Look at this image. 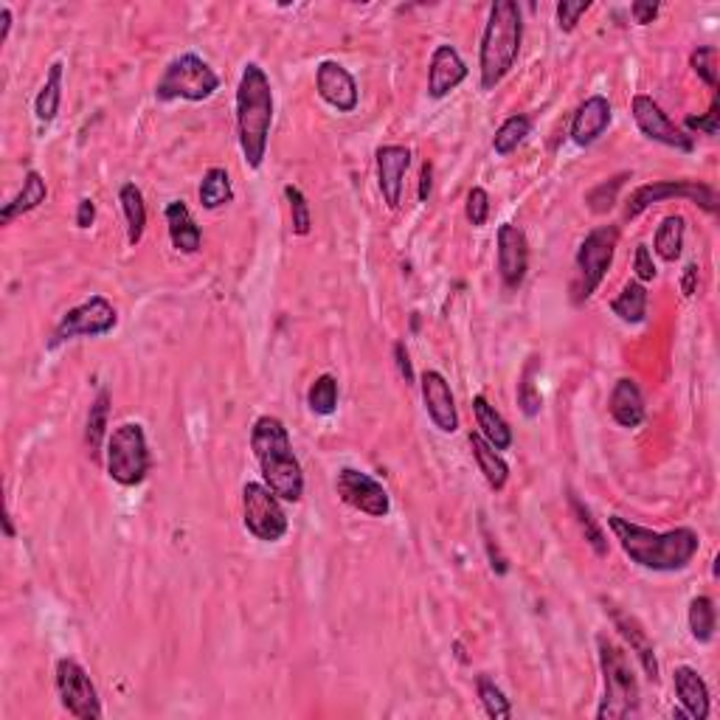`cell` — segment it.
<instances>
[{
    "label": "cell",
    "instance_id": "cell-1",
    "mask_svg": "<svg viewBox=\"0 0 720 720\" xmlns=\"http://www.w3.org/2000/svg\"><path fill=\"white\" fill-rule=\"evenodd\" d=\"M608 526L619 540L622 552L647 571H684L692 563V557L698 555L701 538L690 526H678L670 532H653L647 526H639L622 518L611 515Z\"/></svg>",
    "mask_w": 720,
    "mask_h": 720
},
{
    "label": "cell",
    "instance_id": "cell-2",
    "mask_svg": "<svg viewBox=\"0 0 720 720\" xmlns=\"http://www.w3.org/2000/svg\"><path fill=\"white\" fill-rule=\"evenodd\" d=\"M270 124H273V88L268 74L248 62L237 85V138L245 164L259 169L268 155Z\"/></svg>",
    "mask_w": 720,
    "mask_h": 720
},
{
    "label": "cell",
    "instance_id": "cell-3",
    "mask_svg": "<svg viewBox=\"0 0 720 720\" xmlns=\"http://www.w3.org/2000/svg\"><path fill=\"white\" fill-rule=\"evenodd\" d=\"M251 450H254L262 479L282 501L296 504L304 495V473L293 453V442L285 422L279 417H259L251 428Z\"/></svg>",
    "mask_w": 720,
    "mask_h": 720
},
{
    "label": "cell",
    "instance_id": "cell-4",
    "mask_svg": "<svg viewBox=\"0 0 720 720\" xmlns=\"http://www.w3.org/2000/svg\"><path fill=\"white\" fill-rule=\"evenodd\" d=\"M521 43H524V20H521L518 3L495 0L481 34V90H495V85L510 74L521 54Z\"/></svg>",
    "mask_w": 720,
    "mask_h": 720
},
{
    "label": "cell",
    "instance_id": "cell-5",
    "mask_svg": "<svg viewBox=\"0 0 720 720\" xmlns=\"http://www.w3.org/2000/svg\"><path fill=\"white\" fill-rule=\"evenodd\" d=\"M597 650H600L602 681H605V698L597 709V718H636L639 715V678H636L628 653L608 636L597 639Z\"/></svg>",
    "mask_w": 720,
    "mask_h": 720
},
{
    "label": "cell",
    "instance_id": "cell-6",
    "mask_svg": "<svg viewBox=\"0 0 720 720\" xmlns=\"http://www.w3.org/2000/svg\"><path fill=\"white\" fill-rule=\"evenodd\" d=\"M220 88V76L214 74L209 62L197 54H180L166 65L164 76L155 85L158 102H206Z\"/></svg>",
    "mask_w": 720,
    "mask_h": 720
},
{
    "label": "cell",
    "instance_id": "cell-7",
    "mask_svg": "<svg viewBox=\"0 0 720 720\" xmlns=\"http://www.w3.org/2000/svg\"><path fill=\"white\" fill-rule=\"evenodd\" d=\"M616 242H619V228L616 225H600L594 231L585 234V240L580 242L577 248V256H574V285H571V293H574V304H583L588 301L597 287L602 285L605 273L611 268L616 254Z\"/></svg>",
    "mask_w": 720,
    "mask_h": 720
},
{
    "label": "cell",
    "instance_id": "cell-8",
    "mask_svg": "<svg viewBox=\"0 0 720 720\" xmlns=\"http://www.w3.org/2000/svg\"><path fill=\"white\" fill-rule=\"evenodd\" d=\"M150 473V448L141 422H124L107 436V476L121 487H135Z\"/></svg>",
    "mask_w": 720,
    "mask_h": 720
},
{
    "label": "cell",
    "instance_id": "cell-9",
    "mask_svg": "<svg viewBox=\"0 0 720 720\" xmlns=\"http://www.w3.org/2000/svg\"><path fill=\"white\" fill-rule=\"evenodd\" d=\"M242 524L262 543H276L290 529V521L282 510V498L259 481H248L242 487Z\"/></svg>",
    "mask_w": 720,
    "mask_h": 720
},
{
    "label": "cell",
    "instance_id": "cell-10",
    "mask_svg": "<svg viewBox=\"0 0 720 720\" xmlns=\"http://www.w3.org/2000/svg\"><path fill=\"white\" fill-rule=\"evenodd\" d=\"M116 324H119L116 307L105 296H90L88 301H82L79 307L62 315V321L57 324L51 341H48V349H57L65 341H74V338H82V335H88V338L107 335V332L116 330Z\"/></svg>",
    "mask_w": 720,
    "mask_h": 720
},
{
    "label": "cell",
    "instance_id": "cell-11",
    "mask_svg": "<svg viewBox=\"0 0 720 720\" xmlns=\"http://www.w3.org/2000/svg\"><path fill=\"white\" fill-rule=\"evenodd\" d=\"M57 692H60L62 706L68 709V715H74L79 720H99L102 712V701H99V692L90 681L88 670L74 659H60L57 661Z\"/></svg>",
    "mask_w": 720,
    "mask_h": 720
},
{
    "label": "cell",
    "instance_id": "cell-12",
    "mask_svg": "<svg viewBox=\"0 0 720 720\" xmlns=\"http://www.w3.org/2000/svg\"><path fill=\"white\" fill-rule=\"evenodd\" d=\"M673 197H684V200H690V203H695V206H701V209L706 211L718 209V195H715V189L706 186V183H698V180H656V183L639 186V189L633 192L625 217L633 220V217H639V214L650 209V206L664 203V200H673Z\"/></svg>",
    "mask_w": 720,
    "mask_h": 720
},
{
    "label": "cell",
    "instance_id": "cell-13",
    "mask_svg": "<svg viewBox=\"0 0 720 720\" xmlns=\"http://www.w3.org/2000/svg\"><path fill=\"white\" fill-rule=\"evenodd\" d=\"M335 490L341 495V501L349 504L352 510L372 515V518H386L391 512V498L386 487L369 473L355 470V467H344L335 479Z\"/></svg>",
    "mask_w": 720,
    "mask_h": 720
},
{
    "label": "cell",
    "instance_id": "cell-14",
    "mask_svg": "<svg viewBox=\"0 0 720 720\" xmlns=\"http://www.w3.org/2000/svg\"><path fill=\"white\" fill-rule=\"evenodd\" d=\"M630 113H633L636 127H639L642 135H647L650 141H659L664 147H670V150H678V152L695 150L692 135L684 133L675 121L667 119V113L661 110L659 102H653V96H645V93L633 96Z\"/></svg>",
    "mask_w": 720,
    "mask_h": 720
},
{
    "label": "cell",
    "instance_id": "cell-15",
    "mask_svg": "<svg viewBox=\"0 0 720 720\" xmlns=\"http://www.w3.org/2000/svg\"><path fill=\"white\" fill-rule=\"evenodd\" d=\"M498 273L501 282L510 290H518L524 285L526 270H529V242L526 234L518 225L504 223L498 225Z\"/></svg>",
    "mask_w": 720,
    "mask_h": 720
},
{
    "label": "cell",
    "instance_id": "cell-16",
    "mask_svg": "<svg viewBox=\"0 0 720 720\" xmlns=\"http://www.w3.org/2000/svg\"><path fill=\"white\" fill-rule=\"evenodd\" d=\"M315 88L318 96L338 113H352L358 107V82L341 62H321L315 71Z\"/></svg>",
    "mask_w": 720,
    "mask_h": 720
},
{
    "label": "cell",
    "instance_id": "cell-17",
    "mask_svg": "<svg viewBox=\"0 0 720 720\" xmlns=\"http://www.w3.org/2000/svg\"><path fill=\"white\" fill-rule=\"evenodd\" d=\"M422 389V403L425 411L442 434H453L459 428V411H456V400H453V391L445 377L439 375L436 369H425L420 380Z\"/></svg>",
    "mask_w": 720,
    "mask_h": 720
},
{
    "label": "cell",
    "instance_id": "cell-18",
    "mask_svg": "<svg viewBox=\"0 0 720 720\" xmlns=\"http://www.w3.org/2000/svg\"><path fill=\"white\" fill-rule=\"evenodd\" d=\"M377 186L389 209H400L403 203L405 172L411 166V150L400 144H386L377 150Z\"/></svg>",
    "mask_w": 720,
    "mask_h": 720
},
{
    "label": "cell",
    "instance_id": "cell-19",
    "mask_svg": "<svg viewBox=\"0 0 720 720\" xmlns=\"http://www.w3.org/2000/svg\"><path fill=\"white\" fill-rule=\"evenodd\" d=\"M605 605H608L605 611L611 614L616 630L622 633V639H625L630 645V650L636 653V659L642 664V670H645L647 678H650L653 684H659V659H656V647L650 642L647 630L639 625V619H633V616L625 614V611H619V608L611 605L608 600H605Z\"/></svg>",
    "mask_w": 720,
    "mask_h": 720
},
{
    "label": "cell",
    "instance_id": "cell-20",
    "mask_svg": "<svg viewBox=\"0 0 720 720\" xmlns=\"http://www.w3.org/2000/svg\"><path fill=\"white\" fill-rule=\"evenodd\" d=\"M467 79V65L453 45H436L428 68V96L442 99Z\"/></svg>",
    "mask_w": 720,
    "mask_h": 720
},
{
    "label": "cell",
    "instance_id": "cell-21",
    "mask_svg": "<svg viewBox=\"0 0 720 720\" xmlns=\"http://www.w3.org/2000/svg\"><path fill=\"white\" fill-rule=\"evenodd\" d=\"M611 127V102L605 96H588L571 119V141L577 147H591Z\"/></svg>",
    "mask_w": 720,
    "mask_h": 720
},
{
    "label": "cell",
    "instance_id": "cell-22",
    "mask_svg": "<svg viewBox=\"0 0 720 720\" xmlns=\"http://www.w3.org/2000/svg\"><path fill=\"white\" fill-rule=\"evenodd\" d=\"M673 687L678 701H681V709L687 712V718H709V687H706L704 678L698 675V670H692L687 664H684V667H675Z\"/></svg>",
    "mask_w": 720,
    "mask_h": 720
},
{
    "label": "cell",
    "instance_id": "cell-23",
    "mask_svg": "<svg viewBox=\"0 0 720 720\" xmlns=\"http://www.w3.org/2000/svg\"><path fill=\"white\" fill-rule=\"evenodd\" d=\"M166 228H169V240L175 245V251L180 254H197L200 245H203V231L195 223L192 211L183 200H172L164 211Z\"/></svg>",
    "mask_w": 720,
    "mask_h": 720
},
{
    "label": "cell",
    "instance_id": "cell-24",
    "mask_svg": "<svg viewBox=\"0 0 720 720\" xmlns=\"http://www.w3.org/2000/svg\"><path fill=\"white\" fill-rule=\"evenodd\" d=\"M608 411L616 425H622V428H639L645 422V397H642V389L636 386V380H630V377L616 380L611 400H608Z\"/></svg>",
    "mask_w": 720,
    "mask_h": 720
},
{
    "label": "cell",
    "instance_id": "cell-25",
    "mask_svg": "<svg viewBox=\"0 0 720 720\" xmlns=\"http://www.w3.org/2000/svg\"><path fill=\"white\" fill-rule=\"evenodd\" d=\"M45 197H48V186H45V178L37 172V169H29L26 178H23V189L17 192L15 200H9L3 209H0V223L12 225L17 217L29 214L37 206H43Z\"/></svg>",
    "mask_w": 720,
    "mask_h": 720
},
{
    "label": "cell",
    "instance_id": "cell-26",
    "mask_svg": "<svg viewBox=\"0 0 720 720\" xmlns=\"http://www.w3.org/2000/svg\"><path fill=\"white\" fill-rule=\"evenodd\" d=\"M473 414H476V422H479V434L484 436L495 450L510 448L512 428L507 425V420L495 411V405H490V400H487L484 394L473 397Z\"/></svg>",
    "mask_w": 720,
    "mask_h": 720
},
{
    "label": "cell",
    "instance_id": "cell-27",
    "mask_svg": "<svg viewBox=\"0 0 720 720\" xmlns=\"http://www.w3.org/2000/svg\"><path fill=\"white\" fill-rule=\"evenodd\" d=\"M470 450H473V459H476V465L484 473L487 484L493 490H504V484L510 479V465L501 459V453L481 434H470Z\"/></svg>",
    "mask_w": 720,
    "mask_h": 720
},
{
    "label": "cell",
    "instance_id": "cell-28",
    "mask_svg": "<svg viewBox=\"0 0 720 720\" xmlns=\"http://www.w3.org/2000/svg\"><path fill=\"white\" fill-rule=\"evenodd\" d=\"M121 211H124V220H127V240L130 245H138L144 240V231H147V206H144V195L135 183H124L119 189Z\"/></svg>",
    "mask_w": 720,
    "mask_h": 720
},
{
    "label": "cell",
    "instance_id": "cell-29",
    "mask_svg": "<svg viewBox=\"0 0 720 720\" xmlns=\"http://www.w3.org/2000/svg\"><path fill=\"white\" fill-rule=\"evenodd\" d=\"M611 313L622 318L625 324H642L647 315V287L642 282H628L622 293L611 301Z\"/></svg>",
    "mask_w": 720,
    "mask_h": 720
},
{
    "label": "cell",
    "instance_id": "cell-30",
    "mask_svg": "<svg viewBox=\"0 0 720 720\" xmlns=\"http://www.w3.org/2000/svg\"><path fill=\"white\" fill-rule=\"evenodd\" d=\"M234 200V189H231V178L223 166H211L209 172L203 175L200 183V206L209 211H217L228 206Z\"/></svg>",
    "mask_w": 720,
    "mask_h": 720
},
{
    "label": "cell",
    "instance_id": "cell-31",
    "mask_svg": "<svg viewBox=\"0 0 720 720\" xmlns=\"http://www.w3.org/2000/svg\"><path fill=\"white\" fill-rule=\"evenodd\" d=\"M62 68H65L62 62H54V65H51L48 79H45V85L40 88V93H37V99H34V113H37V119L43 121V124H51V121L57 119V113H60Z\"/></svg>",
    "mask_w": 720,
    "mask_h": 720
},
{
    "label": "cell",
    "instance_id": "cell-32",
    "mask_svg": "<svg viewBox=\"0 0 720 720\" xmlns=\"http://www.w3.org/2000/svg\"><path fill=\"white\" fill-rule=\"evenodd\" d=\"M107 417H110V391L102 389L88 411V428H85V445L90 450V459H99L102 442L107 434Z\"/></svg>",
    "mask_w": 720,
    "mask_h": 720
},
{
    "label": "cell",
    "instance_id": "cell-33",
    "mask_svg": "<svg viewBox=\"0 0 720 720\" xmlns=\"http://www.w3.org/2000/svg\"><path fill=\"white\" fill-rule=\"evenodd\" d=\"M653 251L664 259V262H675L681 251H684V217L681 214H670L664 217L653 240Z\"/></svg>",
    "mask_w": 720,
    "mask_h": 720
},
{
    "label": "cell",
    "instance_id": "cell-34",
    "mask_svg": "<svg viewBox=\"0 0 720 720\" xmlns=\"http://www.w3.org/2000/svg\"><path fill=\"white\" fill-rule=\"evenodd\" d=\"M540 366L543 363H540L538 355H532V358L526 360L524 369H521V377H518V405H521V411H524L526 417H538L540 405H543V397H540L538 386H535Z\"/></svg>",
    "mask_w": 720,
    "mask_h": 720
},
{
    "label": "cell",
    "instance_id": "cell-35",
    "mask_svg": "<svg viewBox=\"0 0 720 720\" xmlns=\"http://www.w3.org/2000/svg\"><path fill=\"white\" fill-rule=\"evenodd\" d=\"M529 133H532V119L524 116V113H515V116H510L498 127V133L493 138V150L498 155H510V152H515L524 144V138Z\"/></svg>",
    "mask_w": 720,
    "mask_h": 720
},
{
    "label": "cell",
    "instance_id": "cell-36",
    "mask_svg": "<svg viewBox=\"0 0 720 720\" xmlns=\"http://www.w3.org/2000/svg\"><path fill=\"white\" fill-rule=\"evenodd\" d=\"M690 633L695 642L709 645L715 639V602L712 597H695L690 602Z\"/></svg>",
    "mask_w": 720,
    "mask_h": 720
},
{
    "label": "cell",
    "instance_id": "cell-37",
    "mask_svg": "<svg viewBox=\"0 0 720 720\" xmlns=\"http://www.w3.org/2000/svg\"><path fill=\"white\" fill-rule=\"evenodd\" d=\"M569 507H571V512H574V518H577L580 529H583L585 540L591 543V549H594V552H597L600 557L608 555V538H605L602 526L597 524L594 512L588 510L583 501L577 498V493H571V490H569Z\"/></svg>",
    "mask_w": 720,
    "mask_h": 720
},
{
    "label": "cell",
    "instance_id": "cell-38",
    "mask_svg": "<svg viewBox=\"0 0 720 720\" xmlns=\"http://www.w3.org/2000/svg\"><path fill=\"white\" fill-rule=\"evenodd\" d=\"M307 405L318 417H330L338 408V380L332 375L315 377V383L307 391Z\"/></svg>",
    "mask_w": 720,
    "mask_h": 720
},
{
    "label": "cell",
    "instance_id": "cell-39",
    "mask_svg": "<svg viewBox=\"0 0 720 720\" xmlns=\"http://www.w3.org/2000/svg\"><path fill=\"white\" fill-rule=\"evenodd\" d=\"M476 690H479V701L490 718L493 720L512 718L510 698L495 687V681H490L487 675H479V678H476Z\"/></svg>",
    "mask_w": 720,
    "mask_h": 720
},
{
    "label": "cell",
    "instance_id": "cell-40",
    "mask_svg": "<svg viewBox=\"0 0 720 720\" xmlns=\"http://www.w3.org/2000/svg\"><path fill=\"white\" fill-rule=\"evenodd\" d=\"M690 65L695 74L704 79L712 90H718V48L715 45H701L695 48L690 57Z\"/></svg>",
    "mask_w": 720,
    "mask_h": 720
},
{
    "label": "cell",
    "instance_id": "cell-41",
    "mask_svg": "<svg viewBox=\"0 0 720 720\" xmlns=\"http://www.w3.org/2000/svg\"><path fill=\"white\" fill-rule=\"evenodd\" d=\"M625 178H628V175H616V178H611L608 183H600L597 189H591V192H588V197H585L588 209L594 211V214H605V211L614 209L616 192L622 189Z\"/></svg>",
    "mask_w": 720,
    "mask_h": 720
},
{
    "label": "cell",
    "instance_id": "cell-42",
    "mask_svg": "<svg viewBox=\"0 0 720 720\" xmlns=\"http://www.w3.org/2000/svg\"><path fill=\"white\" fill-rule=\"evenodd\" d=\"M285 197L287 203H290V214H293V234L307 237V234H310V225H313V217H310V206H307V200L301 195V189L285 186Z\"/></svg>",
    "mask_w": 720,
    "mask_h": 720
},
{
    "label": "cell",
    "instance_id": "cell-43",
    "mask_svg": "<svg viewBox=\"0 0 720 720\" xmlns=\"http://www.w3.org/2000/svg\"><path fill=\"white\" fill-rule=\"evenodd\" d=\"M465 214L470 225H481L487 223V217H490V195H487V189H481V186H473L470 192H467V206H465Z\"/></svg>",
    "mask_w": 720,
    "mask_h": 720
},
{
    "label": "cell",
    "instance_id": "cell-44",
    "mask_svg": "<svg viewBox=\"0 0 720 720\" xmlns=\"http://www.w3.org/2000/svg\"><path fill=\"white\" fill-rule=\"evenodd\" d=\"M588 9H591V0H563V3H557V26H560V31L569 34V31L577 29L580 17Z\"/></svg>",
    "mask_w": 720,
    "mask_h": 720
},
{
    "label": "cell",
    "instance_id": "cell-45",
    "mask_svg": "<svg viewBox=\"0 0 720 720\" xmlns=\"http://www.w3.org/2000/svg\"><path fill=\"white\" fill-rule=\"evenodd\" d=\"M718 119H720V102L718 96L712 99V107H709V113L706 116H690V119L684 121L690 130H698V133H706V135H718Z\"/></svg>",
    "mask_w": 720,
    "mask_h": 720
},
{
    "label": "cell",
    "instance_id": "cell-46",
    "mask_svg": "<svg viewBox=\"0 0 720 720\" xmlns=\"http://www.w3.org/2000/svg\"><path fill=\"white\" fill-rule=\"evenodd\" d=\"M633 270H636V282H653L659 276V270L653 265V256H650V248L647 245H639L636 248V256H633Z\"/></svg>",
    "mask_w": 720,
    "mask_h": 720
},
{
    "label": "cell",
    "instance_id": "cell-47",
    "mask_svg": "<svg viewBox=\"0 0 720 720\" xmlns=\"http://www.w3.org/2000/svg\"><path fill=\"white\" fill-rule=\"evenodd\" d=\"M481 532H484V546H487V557H490V566H493V571L498 574V577H504L507 571H510V566H507V557L501 555V549H498V543H495V538L487 532V524H481Z\"/></svg>",
    "mask_w": 720,
    "mask_h": 720
},
{
    "label": "cell",
    "instance_id": "cell-48",
    "mask_svg": "<svg viewBox=\"0 0 720 720\" xmlns=\"http://www.w3.org/2000/svg\"><path fill=\"white\" fill-rule=\"evenodd\" d=\"M394 360H397V369H400V375H403V380L408 383V386H414V369H411V358H408V349H405L403 341H397L394 344Z\"/></svg>",
    "mask_w": 720,
    "mask_h": 720
},
{
    "label": "cell",
    "instance_id": "cell-49",
    "mask_svg": "<svg viewBox=\"0 0 720 720\" xmlns=\"http://www.w3.org/2000/svg\"><path fill=\"white\" fill-rule=\"evenodd\" d=\"M96 223V203L90 200V197H82L79 200V206H76V228H90V225Z\"/></svg>",
    "mask_w": 720,
    "mask_h": 720
},
{
    "label": "cell",
    "instance_id": "cell-50",
    "mask_svg": "<svg viewBox=\"0 0 720 720\" xmlns=\"http://www.w3.org/2000/svg\"><path fill=\"white\" fill-rule=\"evenodd\" d=\"M630 15L636 17V23L639 26H647V23H653L656 20V15H659V3H633L630 6Z\"/></svg>",
    "mask_w": 720,
    "mask_h": 720
},
{
    "label": "cell",
    "instance_id": "cell-51",
    "mask_svg": "<svg viewBox=\"0 0 720 720\" xmlns=\"http://www.w3.org/2000/svg\"><path fill=\"white\" fill-rule=\"evenodd\" d=\"M431 189H434V166L425 164L422 166V175H420V203H428Z\"/></svg>",
    "mask_w": 720,
    "mask_h": 720
},
{
    "label": "cell",
    "instance_id": "cell-52",
    "mask_svg": "<svg viewBox=\"0 0 720 720\" xmlns=\"http://www.w3.org/2000/svg\"><path fill=\"white\" fill-rule=\"evenodd\" d=\"M695 285H698V265L690 262L687 270H684V282H681V290H684V296L690 299L692 293H695Z\"/></svg>",
    "mask_w": 720,
    "mask_h": 720
},
{
    "label": "cell",
    "instance_id": "cell-53",
    "mask_svg": "<svg viewBox=\"0 0 720 720\" xmlns=\"http://www.w3.org/2000/svg\"><path fill=\"white\" fill-rule=\"evenodd\" d=\"M0 20H3V29H0V43H6V37H9V31H12V9H9V6H3V9H0Z\"/></svg>",
    "mask_w": 720,
    "mask_h": 720
},
{
    "label": "cell",
    "instance_id": "cell-54",
    "mask_svg": "<svg viewBox=\"0 0 720 720\" xmlns=\"http://www.w3.org/2000/svg\"><path fill=\"white\" fill-rule=\"evenodd\" d=\"M3 529H6V538H9V540L15 538V526H12V515H6V518H3Z\"/></svg>",
    "mask_w": 720,
    "mask_h": 720
}]
</instances>
